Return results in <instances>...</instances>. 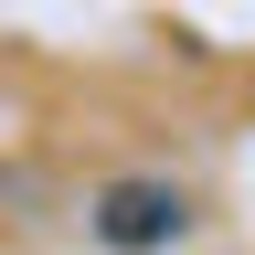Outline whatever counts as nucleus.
Masks as SVG:
<instances>
[{"label": "nucleus", "mask_w": 255, "mask_h": 255, "mask_svg": "<svg viewBox=\"0 0 255 255\" xmlns=\"http://www.w3.org/2000/svg\"><path fill=\"white\" fill-rule=\"evenodd\" d=\"M181 223H191V202H181L170 181H117L107 202H96V245L149 255V245H181Z\"/></svg>", "instance_id": "1"}]
</instances>
